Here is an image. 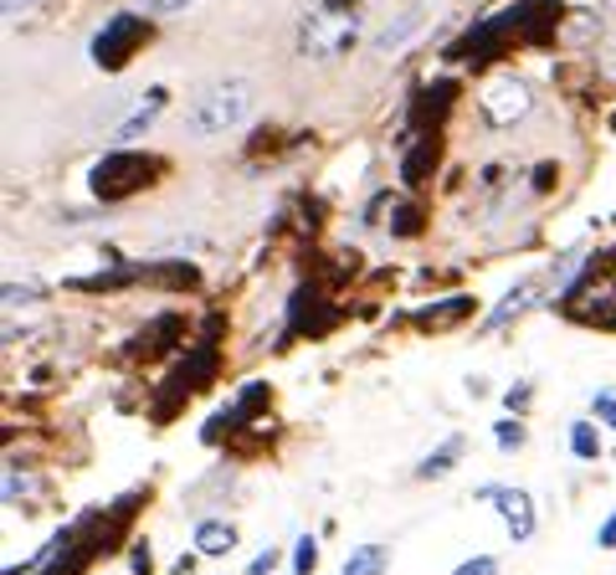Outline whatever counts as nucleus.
<instances>
[{"label":"nucleus","mask_w":616,"mask_h":575,"mask_svg":"<svg viewBox=\"0 0 616 575\" xmlns=\"http://www.w3.org/2000/svg\"><path fill=\"white\" fill-rule=\"evenodd\" d=\"M31 11H41V0H6V21H21Z\"/></svg>","instance_id":"nucleus-28"},{"label":"nucleus","mask_w":616,"mask_h":575,"mask_svg":"<svg viewBox=\"0 0 616 575\" xmlns=\"http://www.w3.org/2000/svg\"><path fill=\"white\" fill-rule=\"evenodd\" d=\"M539 288H545V278H524L519 288H509V298H504V304H498L494 314L483 319V329L494 335V329H504V324H514V319H519V314H529V308L539 304Z\"/></svg>","instance_id":"nucleus-10"},{"label":"nucleus","mask_w":616,"mask_h":575,"mask_svg":"<svg viewBox=\"0 0 616 575\" xmlns=\"http://www.w3.org/2000/svg\"><path fill=\"white\" fill-rule=\"evenodd\" d=\"M421 221H427V216H421V206H396V216H390V231H396V237H416V231H421Z\"/></svg>","instance_id":"nucleus-19"},{"label":"nucleus","mask_w":616,"mask_h":575,"mask_svg":"<svg viewBox=\"0 0 616 575\" xmlns=\"http://www.w3.org/2000/svg\"><path fill=\"white\" fill-rule=\"evenodd\" d=\"M129 561H135V565H129L135 575H149V571H155V555H149V545H145V539H139V545L129 549Z\"/></svg>","instance_id":"nucleus-27"},{"label":"nucleus","mask_w":616,"mask_h":575,"mask_svg":"<svg viewBox=\"0 0 616 575\" xmlns=\"http://www.w3.org/2000/svg\"><path fill=\"white\" fill-rule=\"evenodd\" d=\"M252 113V82L247 78H221L211 82L186 113V135L190 139H216V135H231L241 129Z\"/></svg>","instance_id":"nucleus-2"},{"label":"nucleus","mask_w":616,"mask_h":575,"mask_svg":"<svg viewBox=\"0 0 616 575\" xmlns=\"http://www.w3.org/2000/svg\"><path fill=\"white\" fill-rule=\"evenodd\" d=\"M335 319H339V308H329L324 304V294L319 288H298L294 294V304H288V324H294V335H329V329H335Z\"/></svg>","instance_id":"nucleus-8"},{"label":"nucleus","mask_w":616,"mask_h":575,"mask_svg":"<svg viewBox=\"0 0 616 575\" xmlns=\"http://www.w3.org/2000/svg\"><path fill=\"white\" fill-rule=\"evenodd\" d=\"M494 437H498V447H504V453L524 447V427H519V422H498V427H494Z\"/></svg>","instance_id":"nucleus-24"},{"label":"nucleus","mask_w":616,"mask_h":575,"mask_svg":"<svg viewBox=\"0 0 616 575\" xmlns=\"http://www.w3.org/2000/svg\"><path fill=\"white\" fill-rule=\"evenodd\" d=\"M145 41H149V27L139 21L135 11L108 16V27H98V37H93V62L113 72V68H123V62H129Z\"/></svg>","instance_id":"nucleus-5"},{"label":"nucleus","mask_w":616,"mask_h":575,"mask_svg":"<svg viewBox=\"0 0 616 575\" xmlns=\"http://www.w3.org/2000/svg\"><path fill=\"white\" fill-rule=\"evenodd\" d=\"M596 545H602V549H616V508H612V519L596 529Z\"/></svg>","instance_id":"nucleus-31"},{"label":"nucleus","mask_w":616,"mask_h":575,"mask_svg":"<svg viewBox=\"0 0 616 575\" xmlns=\"http://www.w3.org/2000/svg\"><path fill=\"white\" fill-rule=\"evenodd\" d=\"M504 406H509V412H524V406H529V380H519V386H509V396H504Z\"/></svg>","instance_id":"nucleus-29"},{"label":"nucleus","mask_w":616,"mask_h":575,"mask_svg":"<svg viewBox=\"0 0 616 575\" xmlns=\"http://www.w3.org/2000/svg\"><path fill=\"white\" fill-rule=\"evenodd\" d=\"M453 575H498V561L494 555H478V561H463Z\"/></svg>","instance_id":"nucleus-25"},{"label":"nucleus","mask_w":616,"mask_h":575,"mask_svg":"<svg viewBox=\"0 0 616 575\" xmlns=\"http://www.w3.org/2000/svg\"><path fill=\"white\" fill-rule=\"evenodd\" d=\"M468 314H473V298L457 294V298H443V304H427L416 314V324H421V329H453V324L468 319Z\"/></svg>","instance_id":"nucleus-13"},{"label":"nucleus","mask_w":616,"mask_h":575,"mask_svg":"<svg viewBox=\"0 0 616 575\" xmlns=\"http://www.w3.org/2000/svg\"><path fill=\"white\" fill-rule=\"evenodd\" d=\"M612 123H616V119H612Z\"/></svg>","instance_id":"nucleus-32"},{"label":"nucleus","mask_w":616,"mask_h":575,"mask_svg":"<svg viewBox=\"0 0 616 575\" xmlns=\"http://www.w3.org/2000/svg\"><path fill=\"white\" fill-rule=\"evenodd\" d=\"M431 165H437V135H421V145H411L401 155V180L406 186H421L431 175Z\"/></svg>","instance_id":"nucleus-14"},{"label":"nucleus","mask_w":616,"mask_h":575,"mask_svg":"<svg viewBox=\"0 0 616 575\" xmlns=\"http://www.w3.org/2000/svg\"><path fill=\"white\" fill-rule=\"evenodd\" d=\"M139 278L160 282V288H196V278H201V272L190 268V262H145V268H139Z\"/></svg>","instance_id":"nucleus-16"},{"label":"nucleus","mask_w":616,"mask_h":575,"mask_svg":"<svg viewBox=\"0 0 616 575\" xmlns=\"http://www.w3.org/2000/svg\"><path fill=\"white\" fill-rule=\"evenodd\" d=\"M180 329H186V324H180V314H160V319H155V329H145V335L135 339V345H129V355H160L165 345H175V339H180Z\"/></svg>","instance_id":"nucleus-15"},{"label":"nucleus","mask_w":616,"mask_h":575,"mask_svg":"<svg viewBox=\"0 0 616 575\" xmlns=\"http://www.w3.org/2000/svg\"><path fill=\"white\" fill-rule=\"evenodd\" d=\"M421 27H427V6H406V11L396 16V21H386V27H380V37H376V52H380V57L401 52V47H406V41H411Z\"/></svg>","instance_id":"nucleus-11"},{"label":"nucleus","mask_w":616,"mask_h":575,"mask_svg":"<svg viewBox=\"0 0 616 575\" xmlns=\"http://www.w3.org/2000/svg\"><path fill=\"white\" fill-rule=\"evenodd\" d=\"M314 571H319V539L304 535L294 545V575H314Z\"/></svg>","instance_id":"nucleus-20"},{"label":"nucleus","mask_w":616,"mask_h":575,"mask_svg":"<svg viewBox=\"0 0 616 575\" xmlns=\"http://www.w3.org/2000/svg\"><path fill=\"white\" fill-rule=\"evenodd\" d=\"M365 31V0H319L314 11L298 21V57L308 62H335L355 52Z\"/></svg>","instance_id":"nucleus-1"},{"label":"nucleus","mask_w":616,"mask_h":575,"mask_svg":"<svg viewBox=\"0 0 616 575\" xmlns=\"http://www.w3.org/2000/svg\"><path fill=\"white\" fill-rule=\"evenodd\" d=\"M37 298H41V288H37V282H27V288H21V282H6V308L37 304Z\"/></svg>","instance_id":"nucleus-23"},{"label":"nucleus","mask_w":616,"mask_h":575,"mask_svg":"<svg viewBox=\"0 0 616 575\" xmlns=\"http://www.w3.org/2000/svg\"><path fill=\"white\" fill-rule=\"evenodd\" d=\"M231 549H237V524L227 519L196 524V555H231Z\"/></svg>","instance_id":"nucleus-12"},{"label":"nucleus","mask_w":616,"mask_h":575,"mask_svg":"<svg viewBox=\"0 0 616 575\" xmlns=\"http://www.w3.org/2000/svg\"><path fill=\"white\" fill-rule=\"evenodd\" d=\"M590 412H596L606 427L616 432V386H602V390H596V396H590Z\"/></svg>","instance_id":"nucleus-22"},{"label":"nucleus","mask_w":616,"mask_h":575,"mask_svg":"<svg viewBox=\"0 0 616 575\" xmlns=\"http://www.w3.org/2000/svg\"><path fill=\"white\" fill-rule=\"evenodd\" d=\"M145 11H155V16H175V11H190L196 0H139Z\"/></svg>","instance_id":"nucleus-26"},{"label":"nucleus","mask_w":616,"mask_h":575,"mask_svg":"<svg viewBox=\"0 0 616 575\" xmlns=\"http://www.w3.org/2000/svg\"><path fill=\"white\" fill-rule=\"evenodd\" d=\"M570 447H576V457H602V442H596V427H590V422H576V427H570Z\"/></svg>","instance_id":"nucleus-21"},{"label":"nucleus","mask_w":616,"mask_h":575,"mask_svg":"<svg viewBox=\"0 0 616 575\" xmlns=\"http://www.w3.org/2000/svg\"><path fill=\"white\" fill-rule=\"evenodd\" d=\"M478 108H483V119L494 123V129H509V123H519L524 113L535 108V88H529L524 78H494L478 93Z\"/></svg>","instance_id":"nucleus-6"},{"label":"nucleus","mask_w":616,"mask_h":575,"mask_svg":"<svg viewBox=\"0 0 616 575\" xmlns=\"http://www.w3.org/2000/svg\"><path fill=\"white\" fill-rule=\"evenodd\" d=\"M457 457H463V437H447L443 447H437V453H431L427 463L416 468V478H443V473L457 468Z\"/></svg>","instance_id":"nucleus-18"},{"label":"nucleus","mask_w":616,"mask_h":575,"mask_svg":"<svg viewBox=\"0 0 616 575\" xmlns=\"http://www.w3.org/2000/svg\"><path fill=\"white\" fill-rule=\"evenodd\" d=\"M160 165L149 160V155H135V149H108L103 160L88 170V186H93L98 201H129L139 190L155 180Z\"/></svg>","instance_id":"nucleus-3"},{"label":"nucleus","mask_w":616,"mask_h":575,"mask_svg":"<svg viewBox=\"0 0 616 575\" xmlns=\"http://www.w3.org/2000/svg\"><path fill=\"white\" fill-rule=\"evenodd\" d=\"M165 103H170V93H165V88H149V93H139V103L129 108L119 123H113V139H119V145H129V139L149 135V129H155V119L165 113Z\"/></svg>","instance_id":"nucleus-9"},{"label":"nucleus","mask_w":616,"mask_h":575,"mask_svg":"<svg viewBox=\"0 0 616 575\" xmlns=\"http://www.w3.org/2000/svg\"><path fill=\"white\" fill-rule=\"evenodd\" d=\"M565 314L580 324H602V329H616V257L596 262L576 278V288L565 294Z\"/></svg>","instance_id":"nucleus-4"},{"label":"nucleus","mask_w":616,"mask_h":575,"mask_svg":"<svg viewBox=\"0 0 616 575\" xmlns=\"http://www.w3.org/2000/svg\"><path fill=\"white\" fill-rule=\"evenodd\" d=\"M390 549L386 545H355L345 561V575H386Z\"/></svg>","instance_id":"nucleus-17"},{"label":"nucleus","mask_w":616,"mask_h":575,"mask_svg":"<svg viewBox=\"0 0 616 575\" xmlns=\"http://www.w3.org/2000/svg\"><path fill=\"white\" fill-rule=\"evenodd\" d=\"M272 565H278V549H262V555L247 565V575H272Z\"/></svg>","instance_id":"nucleus-30"},{"label":"nucleus","mask_w":616,"mask_h":575,"mask_svg":"<svg viewBox=\"0 0 616 575\" xmlns=\"http://www.w3.org/2000/svg\"><path fill=\"white\" fill-rule=\"evenodd\" d=\"M483 504H494L498 514H504V524H509V539H529L535 535V498L524 494V488H509V483H488V488H478Z\"/></svg>","instance_id":"nucleus-7"}]
</instances>
